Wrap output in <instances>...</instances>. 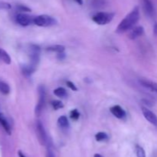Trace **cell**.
I'll use <instances>...</instances> for the list:
<instances>
[{
    "label": "cell",
    "mask_w": 157,
    "mask_h": 157,
    "mask_svg": "<svg viewBox=\"0 0 157 157\" xmlns=\"http://www.w3.org/2000/svg\"><path fill=\"white\" fill-rule=\"evenodd\" d=\"M140 19V9L138 6L134 7V9L120 22L116 29L117 33H124L127 31L130 30L137 23Z\"/></svg>",
    "instance_id": "cell-1"
},
{
    "label": "cell",
    "mask_w": 157,
    "mask_h": 157,
    "mask_svg": "<svg viewBox=\"0 0 157 157\" xmlns=\"http://www.w3.org/2000/svg\"><path fill=\"white\" fill-rule=\"evenodd\" d=\"M34 24L41 27H50L57 24V20L48 15H40L35 17Z\"/></svg>",
    "instance_id": "cell-2"
},
{
    "label": "cell",
    "mask_w": 157,
    "mask_h": 157,
    "mask_svg": "<svg viewBox=\"0 0 157 157\" xmlns=\"http://www.w3.org/2000/svg\"><path fill=\"white\" fill-rule=\"evenodd\" d=\"M114 15L115 14L113 13V12H98L92 17V19L98 25L104 26V25H107L110 23L113 18V17H114Z\"/></svg>",
    "instance_id": "cell-3"
},
{
    "label": "cell",
    "mask_w": 157,
    "mask_h": 157,
    "mask_svg": "<svg viewBox=\"0 0 157 157\" xmlns=\"http://www.w3.org/2000/svg\"><path fill=\"white\" fill-rule=\"evenodd\" d=\"M40 54H41V49L38 45L32 44L29 47V55H30L31 63L30 65L36 69L40 60Z\"/></svg>",
    "instance_id": "cell-4"
},
{
    "label": "cell",
    "mask_w": 157,
    "mask_h": 157,
    "mask_svg": "<svg viewBox=\"0 0 157 157\" xmlns=\"http://www.w3.org/2000/svg\"><path fill=\"white\" fill-rule=\"evenodd\" d=\"M38 91L39 97H38V104L35 106V114H36V115L39 116V115H41V112H42V109L44 106V103H45V89H44V86H38Z\"/></svg>",
    "instance_id": "cell-5"
},
{
    "label": "cell",
    "mask_w": 157,
    "mask_h": 157,
    "mask_svg": "<svg viewBox=\"0 0 157 157\" xmlns=\"http://www.w3.org/2000/svg\"><path fill=\"white\" fill-rule=\"evenodd\" d=\"M34 18H35V17L28 15V14L19 13L15 17V21L20 26H28L34 23Z\"/></svg>",
    "instance_id": "cell-6"
},
{
    "label": "cell",
    "mask_w": 157,
    "mask_h": 157,
    "mask_svg": "<svg viewBox=\"0 0 157 157\" xmlns=\"http://www.w3.org/2000/svg\"><path fill=\"white\" fill-rule=\"evenodd\" d=\"M36 132L37 135H38V140L41 145H46L48 143V137L46 134L45 129H44V126L41 121H37L36 123Z\"/></svg>",
    "instance_id": "cell-7"
},
{
    "label": "cell",
    "mask_w": 157,
    "mask_h": 157,
    "mask_svg": "<svg viewBox=\"0 0 157 157\" xmlns=\"http://www.w3.org/2000/svg\"><path fill=\"white\" fill-rule=\"evenodd\" d=\"M142 112L146 119L157 128V116L156 114L146 107H142Z\"/></svg>",
    "instance_id": "cell-8"
},
{
    "label": "cell",
    "mask_w": 157,
    "mask_h": 157,
    "mask_svg": "<svg viewBox=\"0 0 157 157\" xmlns=\"http://www.w3.org/2000/svg\"><path fill=\"white\" fill-rule=\"evenodd\" d=\"M142 4L143 9H144L146 15L150 18L154 16L155 9L151 0H142Z\"/></svg>",
    "instance_id": "cell-9"
},
{
    "label": "cell",
    "mask_w": 157,
    "mask_h": 157,
    "mask_svg": "<svg viewBox=\"0 0 157 157\" xmlns=\"http://www.w3.org/2000/svg\"><path fill=\"white\" fill-rule=\"evenodd\" d=\"M139 83H140L141 86L145 87L146 89L157 93V83H155V82H153L149 79H146V78H140L139 80Z\"/></svg>",
    "instance_id": "cell-10"
},
{
    "label": "cell",
    "mask_w": 157,
    "mask_h": 157,
    "mask_svg": "<svg viewBox=\"0 0 157 157\" xmlns=\"http://www.w3.org/2000/svg\"><path fill=\"white\" fill-rule=\"evenodd\" d=\"M110 112L117 119H123L126 116V112L120 106H113L110 109Z\"/></svg>",
    "instance_id": "cell-11"
},
{
    "label": "cell",
    "mask_w": 157,
    "mask_h": 157,
    "mask_svg": "<svg viewBox=\"0 0 157 157\" xmlns=\"http://www.w3.org/2000/svg\"><path fill=\"white\" fill-rule=\"evenodd\" d=\"M144 33V28L143 26H137V27H135L134 29H132L131 31L129 33L128 37L130 39L133 40L136 39L138 37L141 36Z\"/></svg>",
    "instance_id": "cell-12"
},
{
    "label": "cell",
    "mask_w": 157,
    "mask_h": 157,
    "mask_svg": "<svg viewBox=\"0 0 157 157\" xmlns=\"http://www.w3.org/2000/svg\"><path fill=\"white\" fill-rule=\"evenodd\" d=\"M0 124L2 126V128L6 131V133L9 134V135H11V133H12V128H11L10 124L8 122L7 119L2 113H0Z\"/></svg>",
    "instance_id": "cell-13"
},
{
    "label": "cell",
    "mask_w": 157,
    "mask_h": 157,
    "mask_svg": "<svg viewBox=\"0 0 157 157\" xmlns=\"http://www.w3.org/2000/svg\"><path fill=\"white\" fill-rule=\"evenodd\" d=\"M0 59L2 61L4 62L6 64H10L11 63V57L7 52L4 50V49L0 48Z\"/></svg>",
    "instance_id": "cell-14"
},
{
    "label": "cell",
    "mask_w": 157,
    "mask_h": 157,
    "mask_svg": "<svg viewBox=\"0 0 157 157\" xmlns=\"http://www.w3.org/2000/svg\"><path fill=\"white\" fill-rule=\"evenodd\" d=\"M64 46H61V45H55V46H49L46 49V50L49 51V52H57V53H60V52H64Z\"/></svg>",
    "instance_id": "cell-15"
},
{
    "label": "cell",
    "mask_w": 157,
    "mask_h": 157,
    "mask_svg": "<svg viewBox=\"0 0 157 157\" xmlns=\"http://www.w3.org/2000/svg\"><path fill=\"white\" fill-rule=\"evenodd\" d=\"M58 124L61 128H67L69 126V122L65 115H61L58 118Z\"/></svg>",
    "instance_id": "cell-16"
},
{
    "label": "cell",
    "mask_w": 157,
    "mask_h": 157,
    "mask_svg": "<svg viewBox=\"0 0 157 157\" xmlns=\"http://www.w3.org/2000/svg\"><path fill=\"white\" fill-rule=\"evenodd\" d=\"M0 92L4 95H8L10 92L9 86L3 81H0Z\"/></svg>",
    "instance_id": "cell-17"
},
{
    "label": "cell",
    "mask_w": 157,
    "mask_h": 157,
    "mask_svg": "<svg viewBox=\"0 0 157 157\" xmlns=\"http://www.w3.org/2000/svg\"><path fill=\"white\" fill-rule=\"evenodd\" d=\"M54 94H55L56 96L61 97V98H63V97H65L67 95V91L63 87H59L57 88L56 89L54 90Z\"/></svg>",
    "instance_id": "cell-18"
},
{
    "label": "cell",
    "mask_w": 157,
    "mask_h": 157,
    "mask_svg": "<svg viewBox=\"0 0 157 157\" xmlns=\"http://www.w3.org/2000/svg\"><path fill=\"white\" fill-rule=\"evenodd\" d=\"M35 69H36L32 67L31 65H29V66H24L22 67V72L24 75L29 76V75H31L34 72H35Z\"/></svg>",
    "instance_id": "cell-19"
},
{
    "label": "cell",
    "mask_w": 157,
    "mask_h": 157,
    "mask_svg": "<svg viewBox=\"0 0 157 157\" xmlns=\"http://www.w3.org/2000/svg\"><path fill=\"white\" fill-rule=\"evenodd\" d=\"M108 135L107 133L103 132H98V133L95 135V139L98 142H102V141H106V140L108 139Z\"/></svg>",
    "instance_id": "cell-20"
},
{
    "label": "cell",
    "mask_w": 157,
    "mask_h": 157,
    "mask_svg": "<svg viewBox=\"0 0 157 157\" xmlns=\"http://www.w3.org/2000/svg\"><path fill=\"white\" fill-rule=\"evenodd\" d=\"M136 153L137 157H147L145 150L144 149V148L140 146H137L136 147Z\"/></svg>",
    "instance_id": "cell-21"
},
{
    "label": "cell",
    "mask_w": 157,
    "mask_h": 157,
    "mask_svg": "<svg viewBox=\"0 0 157 157\" xmlns=\"http://www.w3.org/2000/svg\"><path fill=\"white\" fill-rule=\"evenodd\" d=\"M70 117L71 119L75 120V121H77V120L79 119L80 117V113L78 111V109H73V110L71 111L70 112Z\"/></svg>",
    "instance_id": "cell-22"
},
{
    "label": "cell",
    "mask_w": 157,
    "mask_h": 157,
    "mask_svg": "<svg viewBox=\"0 0 157 157\" xmlns=\"http://www.w3.org/2000/svg\"><path fill=\"white\" fill-rule=\"evenodd\" d=\"M52 106H53V108L55 110H58V109H61V108L64 107V105H63V103H61V101H59V100H55V101L52 102Z\"/></svg>",
    "instance_id": "cell-23"
},
{
    "label": "cell",
    "mask_w": 157,
    "mask_h": 157,
    "mask_svg": "<svg viewBox=\"0 0 157 157\" xmlns=\"http://www.w3.org/2000/svg\"><path fill=\"white\" fill-rule=\"evenodd\" d=\"M16 9L18 11H19V12H31L30 8L27 7V6H24V5H18V6H16Z\"/></svg>",
    "instance_id": "cell-24"
},
{
    "label": "cell",
    "mask_w": 157,
    "mask_h": 157,
    "mask_svg": "<svg viewBox=\"0 0 157 157\" xmlns=\"http://www.w3.org/2000/svg\"><path fill=\"white\" fill-rule=\"evenodd\" d=\"M12 8L9 3L6 2H0V9H10Z\"/></svg>",
    "instance_id": "cell-25"
},
{
    "label": "cell",
    "mask_w": 157,
    "mask_h": 157,
    "mask_svg": "<svg viewBox=\"0 0 157 157\" xmlns=\"http://www.w3.org/2000/svg\"><path fill=\"white\" fill-rule=\"evenodd\" d=\"M66 84H67V86H68V87L70 88V89H71V90H73V91H77V90H78V88H77L76 86H75V85L74 84V83H72V82L67 81V82H66Z\"/></svg>",
    "instance_id": "cell-26"
},
{
    "label": "cell",
    "mask_w": 157,
    "mask_h": 157,
    "mask_svg": "<svg viewBox=\"0 0 157 157\" xmlns=\"http://www.w3.org/2000/svg\"><path fill=\"white\" fill-rule=\"evenodd\" d=\"M65 57H66V55L65 53H64V52H60V53H58V55H57V58H58V59L59 60H63L64 58H65Z\"/></svg>",
    "instance_id": "cell-27"
},
{
    "label": "cell",
    "mask_w": 157,
    "mask_h": 157,
    "mask_svg": "<svg viewBox=\"0 0 157 157\" xmlns=\"http://www.w3.org/2000/svg\"><path fill=\"white\" fill-rule=\"evenodd\" d=\"M46 157H55V154L51 149H48L47 152H46Z\"/></svg>",
    "instance_id": "cell-28"
},
{
    "label": "cell",
    "mask_w": 157,
    "mask_h": 157,
    "mask_svg": "<svg viewBox=\"0 0 157 157\" xmlns=\"http://www.w3.org/2000/svg\"><path fill=\"white\" fill-rule=\"evenodd\" d=\"M153 33L157 36V22L155 23L154 26H153Z\"/></svg>",
    "instance_id": "cell-29"
},
{
    "label": "cell",
    "mask_w": 157,
    "mask_h": 157,
    "mask_svg": "<svg viewBox=\"0 0 157 157\" xmlns=\"http://www.w3.org/2000/svg\"><path fill=\"white\" fill-rule=\"evenodd\" d=\"M18 157H26L25 155L22 153V152H21V151H18Z\"/></svg>",
    "instance_id": "cell-30"
},
{
    "label": "cell",
    "mask_w": 157,
    "mask_h": 157,
    "mask_svg": "<svg viewBox=\"0 0 157 157\" xmlns=\"http://www.w3.org/2000/svg\"><path fill=\"white\" fill-rule=\"evenodd\" d=\"M75 2H76L77 3H78V5H83V0H75Z\"/></svg>",
    "instance_id": "cell-31"
},
{
    "label": "cell",
    "mask_w": 157,
    "mask_h": 157,
    "mask_svg": "<svg viewBox=\"0 0 157 157\" xmlns=\"http://www.w3.org/2000/svg\"><path fill=\"white\" fill-rule=\"evenodd\" d=\"M94 157H103V156L101 155V154L96 153V154H94Z\"/></svg>",
    "instance_id": "cell-32"
}]
</instances>
